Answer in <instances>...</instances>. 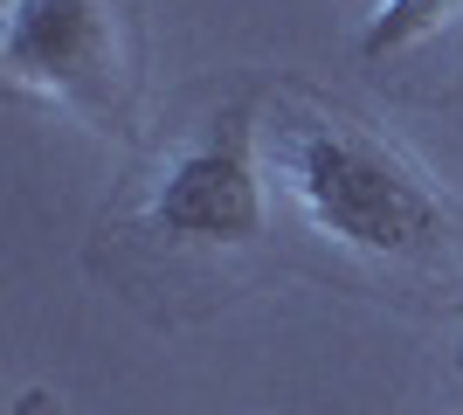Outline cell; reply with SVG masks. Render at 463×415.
Here are the masks:
<instances>
[{"mask_svg":"<svg viewBox=\"0 0 463 415\" xmlns=\"http://www.w3.org/2000/svg\"><path fill=\"white\" fill-rule=\"evenodd\" d=\"M449 42H463V0H381L367 35H360V56L387 77V70L422 62Z\"/></svg>","mask_w":463,"mask_h":415,"instance_id":"obj_4","label":"cell"},{"mask_svg":"<svg viewBox=\"0 0 463 415\" xmlns=\"http://www.w3.org/2000/svg\"><path fill=\"white\" fill-rule=\"evenodd\" d=\"M14 415H62V409H56V395H42V388H35V395H21Z\"/></svg>","mask_w":463,"mask_h":415,"instance_id":"obj_5","label":"cell"},{"mask_svg":"<svg viewBox=\"0 0 463 415\" xmlns=\"http://www.w3.org/2000/svg\"><path fill=\"white\" fill-rule=\"evenodd\" d=\"M263 98L235 90L174 138L138 180L132 229L166 257H242L270 236V180H263Z\"/></svg>","mask_w":463,"mask_h":415,"instance_id":"obj_2","label":"cell"},{"mask_svg":"<svg viewBox=\"0 0 463 415\" xmlns=\"http://www.w3.org/2000/svg\"><path fill=\"white\" fill-rule=\"evenodd\" d=\"M270 166L311 236L394 277L457 270V215L381 132L290 90L270 125Z\"/></svg>","mask_w":463,"mask_h":415,"instance_id":"obj_1","label":"cell"},{"mask_svg":"<svg viewBox=\"0 0 463 415\" xmlns=\"http://www.w3.org/2000/svg\"><path fill=\"white\" fill-rule=\"evenodd\" d=\"M0 70L21 98L111 132L125 125L138 77H146L132 0H7Z\"/></svg>","mask_w":463,"mask_h":415,"instance_id":"obj_3","label":"cell"}]
</instances>
